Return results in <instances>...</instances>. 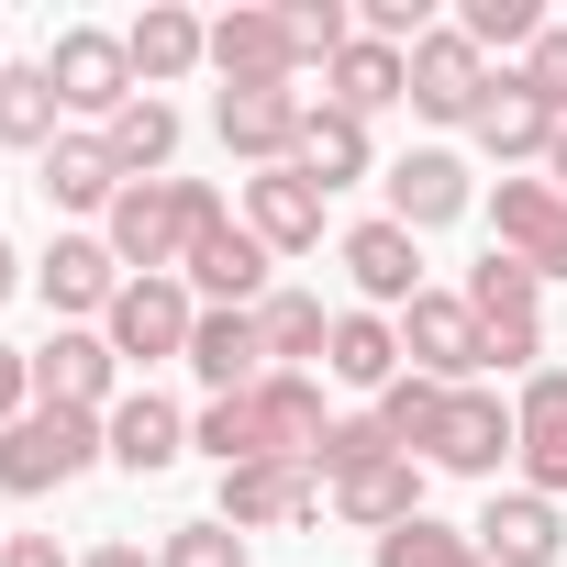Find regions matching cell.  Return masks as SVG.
<instances>
[{
    "mask_svg": "<svg viewBox=\"0 0 567 567\" xmlns=\"http://www.w3.org/2000/svg\"><path fill=\"white\" fill-rule=\"evenodd\" d=\"M156 567H245V534H234L223 512H200V523H167Z\"/></svg>",
    "mask_w": 567,
    "mask_h": 567,
    "instance_id": "74e56055",
    "label": "cell"
},
{
    "mask_svg": "<svg viewBox=\"0 0 567 567\" xmlns=\"http://www.w3.org/2000/svg\"><path fill=\"white\" fill-rule=\"evenodd\" d=\"M467 134H478V145H489V156H501V167H512V156H545V145H556V112H545V101H523V79H512V68H501V79H489V101H478V123H467Z\"/></svg>",
    "mask_w": 567,
    "mask_h": 567,
    "instance_id": "83f0119b",
    "label": "cell"
},
{
    "mask_svg": "<svg viewBox=\"0 0 567 567\" xmlns=\"http://www.w3.org/2000/svg\"><path fill=\"white\" fill-rule=\"evenodd\" d=\"M323 368H334L346 390H390V379H401V323H390V312H334Z\"/></svg>",
    "mask_w": 567,
    "mask_h": 567,
    "instance_id": "f1b7e54d",
    "label": "cell"
},
{
    "mask_svg": "<svg viewBox=\"0 0 567 567\" xmlns=\"http://www.w3.org/2000/svg\"><path fill=\"white\" fill-rule=\"evenodd\" d=\"M489 245H501L512 267H534V278H567V189L501 178V189H489Z\"/></svg>",
    "mask_w": 567,
    "mask_h": 567,
    "instance_id": "ba28073f",
    "label": "cell"
},
{
    "mask_svg": "<svg viewBox=\"0 0 567 567\" xmlns=\"http://www.w3.org/2000/svg\"><path fill=\"white\" fill-rule=\"evenodd\" d=\"M34 290H45V312H68V323H79V312H112V301H123V256H112L101 234H56L45 267H34Z\"/></svg>",
    "mask_w": 567,
    "mask_h": 567,
    "instance_id": "44dd1931",
    "label": "cell"
},
{
    "mask_svg": "<svg viewBox=\"0 0 567 567\" xmlns=\"http://www.w3.org/2000/svg\"><path fill=\"white\" fill-rule=\"evenodd\" d=\"M334 512H346L357 534H401V523H423V467H412V456H379V467L334 478Z\"/></svg>",
    "mask_w": 567,
    "mask_h": 567,
    "instance_id": "484cf974",
    "label": "cell"
},
{
    "mask_svg": "<svg viewBox=\"0 0 567 567\" xmlns=\"http://www.w3.org/2000/svg\"><path fill=\"white\" fill-rule=\"evenodd\" d=\"M323 434H334V412H323V379H312V368H267L256 390H234V401H212V412L189 423V445H200L212 467H267V456L312 467Z\"/></svg>",
    "mask_w": 567,
    "mask_h": 567,
    "instance_id": "6da1fadb",
    "label": "cell"
},
{
    "mask_svg": "<svg viewBox=\"0 0 567 567\" xmlns=\"http://www.w3.org/2000/svg\"><path fill=\"white\" fill-rule=\"evenodd\" d=\"M545 189H567V123H556V145H545Z\"/></svg>",
    "mask_w": 567,
    "mask_h": 567,
    "instance_id": "ee69618b",
    "label": "cell"
},
{
    "mask_svg": "<svg viewBox=\"0 0 567 567\" xmlns=\"http://www.w3.org/2000/svg\"><path fill=\"white\" fill-rule=\"evenodd\" d=\"M101 334H112V357H123V368L189 357V334H200V301H189V278H123V301L101 312Z\"/></svg>",
    "mask_w": 567,
    "mask_h": 567,
    "instance_id": "8992f818",
    "label": "cell"
},
{
    "mask_svg": "<svg viewBox=\"0 0 567 567\" xmlns=\"http://www.w3.org/2000/svg\"><path fill=\"white\" fill-rule=\"evenodd\" d=\"M101 445H112V467L156 478V467H178V456H189V412H178V401H156V390H134V401H112V412H101Z\"/></svg>",
    "mask_w": 567,
    "mask_h": 567,
    "instance_id": "7402d4cb",
    "label": "cell"
},
{
    "mask_svg": "<svg viewBox=\"0 0 567 567\" xmlns=\"http://www.w3.org/2000/svg\"><path fill=\"white\" fill-rule=\"evenodd\" d=\"M101 145H112V167H123V178H167V156H178V112L145 90V101H123V112L101 123Z\"/></svg>",
    "mask_w": 567,
    "mask_h": 567,
    "instance_id": "f546056e",
    "label": "cell"
},
{
    "mask_svg": "<svg viewBox=\"0 0 567 567\" xmlns=\"http://www.w3.org/2000/svg\"><path fill=\"white\" fill-rule=\"evenodd\" d=\"M489 79H501V68H489L456 23H434V34L412 45V112H423V123H478Z\"/></svg>",
    "mask_w": 567,
    "mask_h": 567,
    "instance_id": "9c48e42d",
    "label": "cell"
},
{
    "mask_svg": "<svg viewBox=\"0 0 567 567\" xmlns=\"http://www.w3.org/2000/svg\"><path fill=\"white\" fill-rule=\"evenodd\" d=\"M478 212V178H467V156H445V145H412L401 167H390V223L401 234H445V223H467Z\"/></svg>",
    "mask_w": 567,
    "mask_h": 567,
    "instance_id": "4fadbf2b",
    "label": "cell"
},
{
    "mask_svg": "<svg viewBox=\"0 0 567 567\" xmlns=\"http://www.w3.org/2000/svg\"><path fill=\"white\" fill-rule=\"evenodd\" d=\"M123 357H112V334H90V323H56L45 346H34V401H56V412H112L123 390Z\"/></svg>",
    "mask_w": 567,
    "mask_h": 567,
    "instance_id": "30bf717a",
    "label": "cell"
},
{
    "mask_svg": "<svg viewBox=\"0 0 567 567\" xmlns=\"http://www.w3.org/2000/svg\"><path fill=\"white\" fill-rule=\"evenodd\" d=\"M434 412H445V390H434V379H412V368H401V379L379 390V423H390V445H401V456H423Z\"/></svg>",
    "mask_w": 567,
    "mask_h": 567,
    "instance_id": "8d00e7d4",
    "label": "cell"
},
{
    "mask_svg": "<svg viewBox=\"0 0 567 567\" xmlns=\"http://www.w3.org/2000/svg\"><path fill=\"white\" fill-rule=\"evenodd\" d=\"M456 34H467L478 56H534L545 12H534V0H467V12H456Z\"/></svg>",
    "mask_w": 567,
    "mask_h": 567,
    "instance_id": "e575fe53",
    "label": "cell"
},
{
    "mask_svg": "<svg viewBox=\"0 0 567 567\" xmlns=\"http://www.w3.org/2000/svg\"><path fill=\"white\" fill-rule=\"evenodd\" d=\"M79 567H156V556H145V545H90Z\"/></svg>",
    "mask_w": 567,
    "mask_h": 567,
    "instance_id": "7bdbcfd3",
    "label": "cell"
},
{
    "mask_svg": "<svg viewBox=\"0 0 567 567\" xmlns=\"http://www.w3.org/2000/svg\"><path fill=\"white\" fill-rule=\"evenodd\" d=\"M23 412H34V357L0 346V423H23Z\"/></svg>",
    "mask_w": 567,
    "mask_h": 567,
    "instance_id": "60d3db41",
    "label": "cell"
},
{
    "mask_svg": "<svg viewBox=\"0 0 567 567\" xmlns=\"http://www.w3.org/2000/svg\"><path fill=\"white\" fill-rule=\"evenodd\" d=\"M467 534H478V556H489V567H556V556H567V523H556V501H545V489H501Z\"/></svg>",
    "mask_w": 567,
    "mask_h": 567,
    "instance_id": "ffe728a7",
    "label": "cell"
},
{
    "mask_svg": "<svg viewBox=\"0 0 567 567\" xmlns=\"http://www.w3.org/2000/svg\"><path fill=\"white\" fill-rule=\"evenodd\" d=\"M212 123H223V145H234L245 167H301L312 101H301V90H223V101H212Z\"/></svg>",
    "mask_w": 567,
    "mask_h": 567,
    "instance_id": "7c38bea8",
    "label": "cell"
},
{
    "mask_svg": "<svg viewBox=\"0 0 567 567\" xmlns=\"http://www.w3.org/2000/svg\"><path fill=\"white\" fill-rule=\"evenodd\" d=\"M123 56H134V79H145V90H178V79L212 56V23H200V12H178V0H145V23L123 34Z\"/></svg>",
    "mask_w": 567,
    "mask_h": 567,
    "instance_id": "603a6c76",
    "label": "cell"
},
{
    "mask_svg": "<svg viewBox=\"0 0 567 567\" xmlns=\"http://www.w3.org/2000/svg\"><path fill=\"white\" fill-rule=\"evenodd\" d=\"M401 368L434 379V390H467V379L489 368V334H478L467 290H423V301L401 312Z\"/></svg>",
    "mask_w": 567,
    "mask_h": 567,
    "instance_id": "5b68a950",
    "label": "cell"
},
{
    "mask_svg": "<svg viewBox=\"0 0 567 567\" xmlns=\"http://www.w3.org/2000/svg\"><path fill=\"white\" fill-rule=\"evenodd\" d=\"M379 567H489L478 556V534H456V523H401V534H379Z\"/></svg>",
    "mask_w": 567,
    "mask_h": 567,
    "instance_id": "836d02e7",
    "label": "cell"
},
{
    "mask_svg": "<svg viewBox=\"0 0 567 567\" xmlns=\"http://www.w3.org/2000/svg\"><path fill=\"white\" fill-rule=\"evenodd\" d=\"M334 256H346V278H357V301H368V312H412V301H423V234H401L390 212L357 223Z\"/></svg>",
    "mask_w": 567,
    "mask_h": 567,
    "instance_id": "2e32d148",
    "label": "cell"
},
{
    "mask_svg": "<svg viewBox=\"0 0 567 567\" xmlns=\"http://www.w3.org/2000/svg\"><path fill=\"white\" fill-rule=\"evenodd\" d=\"M45 79H56V101H68V112H90V123H112L123 101H145V79H134L123 34H101V23H68V34L45 45Z\"/></svg>",
    "mask_w": 567,
    "mask_h": 567,
    "instance_id": "52a82bcc",
    "label": "cell"
},
{
    "mask_svg": "<svg viewBox=\"0 0 567 567\" xmlns=\"http://www.w3.org/2000/svg\"><path fill=\"white\" fill-rule=\"evenodd\" d=\"M90 456H112V445H101V412H56V401H34L23 423H0V489H12V501L68 489Z\"/></svg>",
    "mask_w": 567,
    "mask_h": 567,
    "instance_id": "3957f363",
    "label": "cell"
},
{
    "mask_svg": "<svg viewBox=\"0 0 567 567\" xmlns=\"http://www.w3.org/2000/svg\"><path fill=\"white\" fill-rule=\"evenodd\" d=\"M301 178H323V189H357V178H368V123L312 101V134H301Z\"/></svg>",
    "mask_w": 567,
    "mask_h": 567,
    "instance_id": "1f68e13d",
    "label": "cell"
},
{
    "mask_svg": "<svg viewBox=\"0 0 567 567\" xmlns=\"http://www.w3.org/2000/svg\"><path fill=\"white\" fill-rule=\"evenodd\" d=\"M256 334H267V368H301V357L334 346V312H323L312 290H267V301H256Z\"/></svg>",
    "mask_w": 567,
    "mask_h": 567,
    "instance_id": "4dcf8cb0",
    "label": "cell"
},
{
    "mask_svg": "<svg viewBox=\"0 0 567 567\" xmlns=\"http://www.w3.org/2000/svg\"><path fill=\"white\" fill-rule=\"evenodd\" d=\"M0 567H79L56 534H12V545H0Z\"/></svg>",
    "mask_w": 567,
    "mask_h": 567,
    "instance_id": "b9f144b4",
    "label": "cell"
},
{
    "mask_svg": "<svg viewBox=\"0 0 567 567\" xmlns=\"http://www.w3.org/2000/svg\"><path fill=\"white\" fill-rule=\"evenodd\" d=\"M212 223H234L212 178H134V189L101 212V245L123 256V278H178Z\"/></svg>",
    "mask_w": 567,
    "mask_h": 567,
    "instance_id": "7a4b0ae2",
    "label": "cell"
},
{
    "mask_svg": "<svg viewBox=\"0 0 567 567\" xmlns=\"http://www.w3.org/2000/svg\"><path fill=\"white\" fill-rule=\"evenodd\" d=\"M323 478L290 467V456H267V467H223V523L234 534H278V523H312Z\"/></svg>",
    "mask_w": 567,
    "mask_h": 567,
    "instance_id": "d6986e66",
    "label": "cell"
},
{
    "mask_svg": "<svg viewBox=\"0 0 567 567\" xmlns=\"http://www.w3.org/2000/svg\"><path fill=\"white\" fill-rule=\"evenodd\" d=\"M290 45H301V68H334L357 45V12L346 0H290Z\"/></svg>",
    "mask_w": 567,
    "mask_h": 567,
    "instance_id": "f35d334b",
    "label": "cell"
},
{
    "mask_svg": "<svg viewBox=\"0 0 567 567\" xmlns=\"http://www.w3.org/2000/svg\"><path fill=\"white\" fill-rule=\"evenodd\" d=\"M56 112H68V101H56L45 68H0V145H34V156H45V145H56Z\"/></svg>",
    "mask_w": 567,
    "mask_h": 567,
    "instance_id": "d6a6232c",
    "label": "cell"
},
{
    "mask_svg": "<svg viewBox=\"0 0 567 567\" xmlns=\"http://www.w3.org/2000/svg\"><path fill=\"white\" fill-rule=\"evenodd\" d=\"M512 456H523V489L567 501V368H534L523 401H512Z\"/></svg>",
    "mask_w": 567,
    "mask_h": 567,
    "instance_id": "e0dca14e",
    "label": "cell"
},
{
    "mask_svg": "<svg viewBox=\"0 0 567 567\" xmlns=\"http://www.w3.org/2000/svg\"><path fill=\"white\" fill-rule=\"evenodd\" d=\"M423 456H434V467H456V478H489V467L512 456V412H501V390H445V412H434Z\"/></svg>",
    "mask_w": 567,
    "mask_h": 567,
    "instance_id": "ac0fdd59",
    "label": "cell"
},
{
    "mask_svg": "<svg viewBox=\"0 0 567 567\" xmlns=\"http://www.w3.org/2000/svg\"><path fill=\"white\" fill-rule=\"evenodd\" d=\"M512 79H523V101H545V112L567 123V23H545V34H534V56H523Z\"/></svg>",
    "mask_w": 567,
    "mask_h": 567,
    "instance_id": "ab89813d",
    "label": "cell"
},
{
    "mask_svg": "<svg viewBox=\"0 0 567 567\" xmlns=\"http://www.w3.org/2000/svg\"><path fill=\"white\" fill-rule=\"evenodd\" d=\"M212 68H223V90H290V79H301L290 12H256V0H234V12L212 23Z\"/></svg>",
    "mask_w": 567,
    "mask_h": 567,
    "instance_id": "8fae6325",
    "label": "cell"
},
{
    "mask_svg": "<svg viewBox=\"0 0 567 567\" xmlns=\"http://www.w3.org/2000/svg\"><path fill=\"white\" fill-rule=\"evenodd\" d=\"M123 189H134V178L112 167L101 134H56V145H45V200H56V212H112Z\"/></svg>",
    "mask_w": 567,
    "mask_h": 567,
    "instance_id": "4316f807",
    "label": "cell"
},
{
    "mask_svg": "<svg viewBox=\"0 0 567 567\" xmlns=\"http://www.w3.org/2000/svg\"><path fill=\"white\" fill-rule=\"evenodd\" d=\"M379 456H401V445H390V423H379V412H346V423L323 434V456H312V478L334 489V478H357V467H379Z\"/></svg>",
    "mask_w": 567,
    "mask_h": 567,
    "instance_id": "d590c367",
    "label": "cell"
},
{
    "mask_svg": "<svg viewBox=\"0 0 567 567\" xmlns=\"http://www.w3.org/2000/svg\"><path fill=\"white\" fill-rule=\"evenodd\" d=\"M12 290H23V256H12V245H0V301H12Z\"/></svg>",
    "mask_w": 567,
    "mask_h": 567,
    "instance_id": "f6af8a7d",
    "label": "cell"
},
{
    "mask_svg": "<svg viewBox=\"0 0 567 567\" xmlns=\"http://www.w3.org/2000/svg\"><path fill=\"white\" fill-rule=\"evenodd\" d=\"M323 178H301V167H256L245 178V234L267 245V256H312L323 245Z\"/></svg>",
    "mask_w": 567,
    "mask_h": 567,
    "instance_id": "5bb4252c",
    "label": "cell"
},
{
    "mask_svg": "<svg viewBox=\"0 0 567 567\" xmlns=\"http://www.w3.org/2000/svg\"><path fill=\"white\" fill-rule=\"evenodd\" d=\"M467 312H478V334H489V368L534 379V357H545V278L489 245V256L467 267Z\"/></svg>",
    "mask_w": 567,
    "mask_h": 567,
    "instance_id": "277c9868",
    "label": "cell"
},
{
    "mask_svg": "<svg viewBox=\"0 0 567 567\" xmlns=\"http://www.w3.org/2000/svg\"><path fill=\"white\" fill-rule=\"evenodd\" d=\"M267 267H278V256H267L245 223H212V234L189 245L178 278H189V301H200V312H256V301H267Z\"/></svg>",
    "mask_w": 567,
    "mask_h": 567,
    "instance_id": "9a60e30c",
    "label": "cell"
},
{
    "mask_svg": "<svg viewBox=\"0 0 567 567\" xmlns=\"http://www.w3.org/2000/svg\"><path fill=\"white\" fill-rule=\"evenodd\" d=\"M390 101H412V56H401V45H368V34H357V45H346V56L323 68V112H357V123H379Z\"/></svg>",
    "mask_w": 567,
    "mask_h": 567,
    "instance_id": "cb8c5ba5",
    "label": "cell"
},
{
    "mask_svg": "<svg viewBox=\"0 0 567 567\" xmlns=\"http://www.w3.org/2000/svg\"><path fill=\"white\" fill-rule=\"evenodd\" d=\"M0 545H12V534H0Z\"/></svg>",
    "mask_w": 567,
    "mask_h": 567,
    "instance_id": "bcb514c9",
    "label": "cell"
},
{
    "mask_svg": "<svg viewBox=\"0 0 567 567\" xmlns=\"http://www.w3.org/2000/svg\"><path fill=\"white\" fill-rule=\"evenodd\" d=\"M189 368H200V390H212V401L256 390V379H267V334H256V312H200V334H189Z\"/></svg>",
    "mask_w": 567,
    "mask_h": 567,
    "instance_id": "d4e9b609",
    "label": "cell"
}]
</instances>
